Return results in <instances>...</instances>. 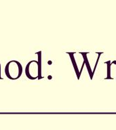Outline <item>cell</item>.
<instances>
[{
    "label": "cell",
    "instance_id": "7a4b0ae2",
    "mask_svg": "<svg viewBox=\"0 0 116 130\" xmlns=\"http://www.w3.org/2000/svg\"><path fill=\"white\" fill-rule=\"evenodd\" d=\"M25 74L31 80L38 79L40 75V66L39 63L36 60H31L26 66Z\"/></svg>",
    "mask_w": 116,
    "mask_h": 130
},
{
    "label": "cell",
    "instance_id": "3957f363",
    "mask_svg": "<svg viewBox=\"0 0 116 130\" xmlns=\"http://www.w3.org/2000/svg\"><path fill=\"white\" fill-rule=\"evenodd\" d=\"M107 64L108 65V77H107V79H112V78L110 77V66H111V65H110V61L107 62Z\"/></svg>",
    "mask_w": 116,
    "mask_h": 130
},
{
    "label": "cell",
    "instance_id": "6da1fadb",
    "mask_svg": "<svg viewBox=\"0 0 116 130\" xmlns=\"http://www.w3.org/2000/svg\"><path fill=\"white\" fill-rule=\"evenodd\" d=\"M23 73V66L17 60L8 62L5 67V74L8 79L16 80L19 79Z\"/></svg>",
    "mask_w": 116,
    "mask_h": 130
},
{
    "label": "cell",
    "instance_id": "5b68a950",
    "mask_svg": "<svg viewBox=\"0 0 116 130\" xmlns=\"http://www.w3.org/2000/svg\"><path fill=\"white\" fill-rule=\"evenodd\" d=\"M113 64H116V61H113Z\"/></svg>",
    "mask_w": 116,
    "mask_h": 130
},
{
    "label": "cell",
    "instance_id": "277c9868",
    "mask_svg": "<svg viewBox=\"0 0 116 130\" xmlns=\"http://www.w3.org/2000/svg\"><path fill=\"white\" fill-rule=\"evenodd\" d=\"M0 79H1V65H0Z\"/></svg>",
    "mask_w": 116,
    "mask_h": 130
}]
</instances>
